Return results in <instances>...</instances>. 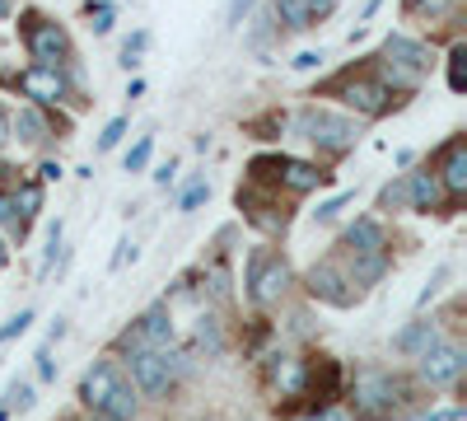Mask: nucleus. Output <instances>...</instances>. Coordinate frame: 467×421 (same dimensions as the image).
I'll return each mask as SVG.
<instances>
[{"mask_svg": "<svg viewBox=\"0 0 467 421\" xmlns=\"http://www.w3.org/2000/svg\"><path fill=\"white\" fill-rule=\"evenodd\" d=\"M383 80L379 85H393V89H416L420 85V75L431 70V47L416 43V37L407 33H388V43H383Z\"/></svg>", "mask_w": 467, "mask_h": 421, "instance_id": "obj_1", "label": "nucleus"}, {"mask_svg": "<svg viewBox=\"0 0 467 421\" xmlns=\"http://www.w3.org/2000/svg\"><path fill=\"white\" fill-rule=\"evenodd\" d=\"M402 379H393L388 370H365L356 374V416L360 421H388V416H398L402 412Z\"/></svg>", "mask_w": 467, "mask_h": 421, "instance_id": "obj_2", "label": "nucleus"}, {"mask_svg": "<svg viewBox=\"0 0 467 421\" xmlns=\"http://www.w3.org/2000/svg\"><path fill=\"white\" fill-rule=\"evenodd\" d=\"M299 136L314 141L318 150H327V155H341V150L356 145L360 127L350 118H337V112H327V108H304L299 112Z\"/></svg>", "mask_w": 467, "mask_h": 421, "instance_id": "obj_3", "label": "nucleus"}, {"mask_svg": "<svg viewBox=\"0 0 467 421\" xmlns=\"http://www.w3.org/2000/svg\"><path fill=\"white\" fill-rule=\"evenodd\" d=\"M285 286H290L285 258L271 253V248H257V253L248 258V295H253L257 304H276V300L285 295Z\"/></svg>", "mask_w": 467, "mask_h": 421, "instance_id": "obj_4", "label": "nucleus"}, {"mask_svg": "<svg viewBox=\"0 0 467 421\" xmlns=\"http://www.w3.org/2000/svg\"><path fill=\"white\" fill-rule=\"evenodd\" d=\"M178 356H169V352H160V347H140V352H131V374H136V389L140 394H164L169 389V379L178 374V365H173Z\"/></svg>", "mask_w": 467, "mask_h": 421, "instance_id": "obj_5", "label": "nucleus"}, {"mask_svg": "<svg viewBox=\"0 0 467 421\" xmlns=\"http://www.w3.org/2000/svg\"><path fill=\"white\" fill-rule=\"evenodd\" d=\"M337 94H341V103H346V108L365 112V118H379V112L393 108V89L379 85L374 75H350V80H341V85H337Z\"/></svg>", "mask_w": 467, "mask_h": 421, "instance_id": "obj_6", "label": "nucleus"}, {"mask_svg": "<svg viewBox=\"0 0 467 421\" xmlns=\"http://www.w3.org/2000/svg\"><path fill=\"white\" fill-rule=\"evenodd\" d=\"M28 52H33L37 66L61 70V61L70 57V43H66V33H61L57 24H47V19H28Z\"/></svg>", "mask_w": 467, "mask_h": 421, "instance_id": "obj_7", "label": "nucleus"}, {"mask_svg": "<svg viewBox=\"0 0 467 421\" xmlns=\"http://www.w3.org/2000/svg\"><path fill=\"white\" fill-rule=\"evenodd\" d=\"M164 342H173V314L164 310V304H154V310L131 332H122L117 347H122V352H140V347H164Z\"/></svg>", "mask_w": 467, "mask_h": 421, "instance_id": "obj_8", "label": "nucleus"}, {"mask_svg": "<svg viewBox=\"0 0 467 421\" xmlns=\"http://www.w3.org/2000/svg\"><path fill=\"white\" fill-rule=\"evenodd\" d=\"M462 365H467V356H462V347H453V342H435V347L420 356L425 384H453V379L462 374Z\"/></svg>", "mask_w": 467, "mask_h": 421, "instance_id": "obj_9", "label": "nucleus"}, {"mask_svg": "<svg viewBox=\"0 0 467 421\" xmlns=\"http://www.w3.org/2000/svg\"><path fill=\"white\" fill-rule=\"evenodd\" d=\"M308 295L337 304V310H350V304H356V290H350V281L337 272L332 262H318L314 272H308Z\"/></svg>", "mask_w": 467, "mask_h": 421, "instance_id": "obj_10", "label": "nucleus"}, {"mask_svg": "<svg viewBox=\"0 0 467 421\" xmlns=\"http://www.w3.org/2000/svg\"><path fill=\"white\" fill-rule=\"evenodd\" d=\"M19 89H24L28 99H37V103H61V99H66V75L52 70V66H28V70L19 75Z\"/></svg>", "mask_w": 467, "mask_h": 421, "instance_id": "obj_11", "label": "nucleus"}, {"mask_svg": "<svg viewBox=\"0 0 467 421\" xmlns=\"http://www.w3.org/2000/svg\"><path fill=\"white\" fill-rule=\"evenodd\" d=\"M440 187L449 197H462L467 193V141L462 136H453L449 145H444V164H440Z\"/></svg>", "mask_w": 467, "mask_h": 421, "instance_id": "obj_12", "label": "nucleus"}, {"mask_svg": "<svg viewBox=\"0 0 467 421\" xmlns=\"http://www.w3.org/2000/svg\"><path fill=\"white\" fill-rule=\"evenodd\" d=\"M117 379H122V374H117V365H112V361H99V365H94V370L80 379V403L99 412V407H103V398L112 394V384H117Z\"/></svg>", "mask_w": 467, "mask_h": 421, "instance_id": "obj_13", "label": "nucleus"}, {"mask_svg": "<svg viewBox=\"0 0 467 421\" xmlns=\"http://www.w3.org/2000/svg\"><path fill=\"white\" fill-rule=\"evenodd\" d=\"M407 202H411V211H440V202H444V187H440V178L435 174H411L407 178Z\"/></svg>", "mask_w": 467, "mask_h": 421, "instance_id": "obj_14", "label": "nucleus"}, {"mask_svg": "<svg viewBox=\"0 0 467 421\" xmlns=\"http://www.w3.org/2000/svg\"><path fill=\"white\" fill-rule=\"evenodd\" d=\"M346 248H350V253H388L383 225H379V220H356V225L346 229Z\"/></svg>", "mask_w": 467, "mask_h": 421, "instance_id": "obj_15", "label": "nucleus"}, {"mask_svg": "<svg viewBox=\"0 0 467 421\" xmlns=\"http://www.w3.org/2000/svg\"><path fill=\"white\" fill-rule=\"evenodd\" d=\"M435 342H440V337H435L431 323H411V328H402V332L393 337V352H402V356H425Z\"/></svg>", "mask_w": 467, "mask_h": 421, "instance_id": "obj_16", "label": "nucleus"}, {"mask_svg": "<svg viewBox=\"0 0 467 421\" xmlns=\"http://www.w3.org/2000/svg\"><path fill=\"white\" fill-rule=\"evenodd\" d=\"M10 136H19L24 145H43L47 141V118L37 108H19V118H10Z\"/></svg>", "mask_w": 467, "mask_h": 421, "instance_id": "obj_17", "label": "nucleus"}, {"mask_svg": "<svg viewBox=\"0 0 467 421\" xmlns=\"http://www.w3.org/2000/svg\"><path fill=\"white\" fill-rule=\"evenodd\" d=\"M323 178H327V174H318L314 164H304V160H285V164H281V183L290 187V193H314Z\"/></svg>", "mask_w": 467, "mask_h": 421, "instance_id": "obj_18", "label": "nucleus"}, {"mask_svg": "<svg viewBox=\"0 0 467 421\" xmlns=\"http://www.w3.org/2000/svg\"><path fill=\"white\" fill-rule=\"evenodd\" d=\"M136 403H140V398H136V389L117 379V384H112V394L103 398V407H99V412H108L112 421H131V416H136Z\"/></svg>", "mask_w": 467, "mask_h": 421, "instance_id": "obj_19", "label": "nucleus"}, {"mask_svg": "<svg viewBox=\"0 0 467 421\" xmlns=\"http://www.w3.org/2000/svg\"><path fill=\"white\" fill-rule=\"evenodd\" d=\"M304 379H308L304 361H285V356H281V370H276V389H281V398L304 394Z\"/></svg>", "mask_w": 467, "mask_h": 421, "instance_id": "obj_20", "label": "nucleus"}, {"mask_svg": "<svg viewBox=\"0 0 467 421\" xmlns=\"http://www.w3.org/2000/svg\"><path fill=\"white\" fill-rule=\"evenodd\" d=\"M388 272V253H356V286H369Z\"/></svg>", "mask_w": 467, "mask_h": 421, "instance_id": "obj_21", "label": "nucleus"}, {"mask_svg": "<svg viewBox=\"0 0 467 421\" xmlns=\"http://www.w3.org/2000/svg\"><path fill=\"white\" fill-rule=\"evenodd\" d=\"M276 15H281L285 28H308V24H314V19H308V5H304V0H276Z\"/></svg>", "mask_w": 467, "mask_h": 421, "instance_id": "obj_22", "label": "nucleus"}, {"mask_svg": "<svg viewBox=\"0 0 467 421\" xmlns=\"http://www.w3.org/2000/svg\"><path fill=\"white\" fill-rule=\"evenodd\" d=\"M10 202H15V211L28 220V216H37V206H43V187H37V183H24Z\"/></svg>", "mask_w": 467, "mask_h": 421, "instance_id": "obj_23", "label": "nucleus"}, {"mask_svg": "<svg viewBox=\"0 0 467 421\" xmlns=\"http://www.w3.org/2000/svg\"><path fill=\"white\" fill-rule=\"evenodd\" d=\"M462 61H467V47L458 43V47L449 52V89H453V94L467 89V66H462Z\"/></svg>", "mask_w": 467, "mask_h": 421, "instance_id": "obj_24", "label": "nucleus"}, {"mask_svg": "<svg viewBox=\"0 0 467 421\" xmlns=\"http://www.w3.org/2000/svg\"><path fill=\"white\" fill-rule=\"evenodd\" d=\"M398 206H407V178L388 183L383 193H379V211H398Z\"/></svg>", "mask_w": 467, "mask_h": 421, "instance_id": "obj_25", "label": "nucleus"}, {"mask_svg": "<svg viewBox=\"0 0 467 421\" xmlns=\"http://www.w3.org/2000/svg\"><path fill=\"white\" fill-rule=\"evenodd\" d=\"M150 150H154V141H150V136H140V141L131 145V155H127V174H140V169L150 164Z\"/></svg>", "mask_w": 467, "mask_h": 421, "instance_id": "obj_26", "label": "nucleus"}, {"mask_svg": "<svg viewBox=\"0 0 467 421\" xmlns=\"http://www.w3.org/2000/svg\"><path fill=\"white\" fill-rule=\"evenodd\" d=\"M89 28H94V33H108V28H112V5H108V0L89 5Z\"/></svg>", "mask_w": 467, "mask_h": 421, "instance_id": "obj_27", "label": "nucleus"}, {"mask_svg": "<svg viewBox=\"0 0 467 421\" xmlns=\"http://www.w3.org/2000/svg\"><path fill=\"white\" fill-rule=\"evenodd\" d=\"M122 136H127V118H112V122H108V132L99 136V150H112Z\"/></svg>", "mask_w": 467, "mask_h": 421, "instance_id": "obj_28", "label": "nucleus"}, {"mask_svg": "<svg viewBox=\"0 0 467 421\" xmlns=\"http://www.w3.org/2000/svg\"><path fill=\"white\" fill-rule=\"evenodd\" d=\"M197 337H202V347H206V352H220V347H224V342H220V328H215V319H202Z\"/></svg>", "mask_w": 467, "mask_h": 421, "instance_id": "obj_29", "label": "nucleus"}, {"mask_svg": "<svg viewBox=\"0 0 467 421\" xmlns=\"http://www.w3.org/2000/svg\"><path fill=\"white\" fill-rule=\"evenodd\" d=\"M28 323H33V310H19V314H15V319L5 323V328H0V342H10V337H19V332H24Z\"/></svg>", "mask_w": 467, "mask_h": 421, "instance_id": "obj_30", "label": "nucleus"}, {"mask_svg": "<svg viewBox=\"0 0 467 421\" xmlns=\"http://www.w3.org/2000/svg\"><path fill=\"white\" fill-rule=\"evenodd\" d=\"M248 10H253V0H229V10H224V24H229V28H239V24L248 19Z\"/></svg>", "mask_w": 467, "mask_h": 421, "instance_id": "obj_31", "label": "nucleus"}, {"mask_svg": "<svg viewBox=\"0 0 467 421\" xmlns=\"http://www.w3.org/2000/svg\"><path fill=\"white\" fill-rule=\"evenodd\" d=\"M145 43H150V37H145V33H136V37H131V43L122 47V66H127V70H131V66L140 61V52H145Z\"/></svg>", "mask_w": 467, "mask_h": 421, "instance_id": "obj_32", "label": "nucleus"}, {"mask_svg": "<svg viewBox=\"0 0 467 421\" xmlns=\"http://www.w3.org/2000/svg\"><path fill=\"white\" fill-rule=\"evenodd\" d=\"M206 193H211L206 183H192L187 193H182V202H178V206H182V211H192V206H202V202H206Z\"/></svg>", "mask_w": 467, "mask_h": 421, "instance_id": "obj_33", "label": "nucleus"}, {"mask_svg": "<svg viewBox=\"0 0 467 421\" xmlns=\"http://www.w3.org/2000/svg\"><path fill=\"white\" fill-rule=\"evenodd\" d=\"M346 202H350V193H341V197H332V202H323V206H318L314 216H318V220L327 225V220H337V211H346Z\"/></svg>", "mask_w": 467, "mask_h": 421, "instance_id": "obj_34", "label": "nucleus"}, {"mask_svg": "<svg viewBox=\"0 0 467 421\" xmlns=\"http://www.w3.org/2000/svg\"><path fill=\"white\" fill-rule=\"evenodd\" d=\"M10 407L28 412V407H33V384H15V389H10Z\"/></svg>", "mask_w": 467, "mask_h": 421, "instance_id": "obj_35", "label": "nucleus"}, {"mask_svg": "<svg viewBox=\"0 0 467 421\" xmlns=\"http://www.w3.org/2000/svg\"><path fill=\"white\" fill-rule=\"evenodd\" d=\"M449 5H453V0H411V10H416V15H444Z\"/></svg>", "mask_w": 467, "mask_h": 421, "instance_id": "obj_36", "label": "nucleus"}, {"mask_svg": "<svg viewBox=\"0 0 467 421\" xmlns=\"http://www.w3.org/2000/svg\"><path fill=\"white\" fill-rule=\"evenodd\" d=\"M304 5H308V19H323L337 10V0H304Z\"/></svg>", "mask_w": 467, "mask_h": 421, "instance_id": "obj_37", "label": "nucleus"}, {"mask_svg": "<svg viewBox=\"0 0 467 421\" xmlns=\"http://www.w3.org/2000/svg\"><path fill=\"white\" fill-rule=\"evenodd\" d=\"M425 421H462V407H440V412H431Z\"/></svg>", "mask_w": 467, "mask_h": 421, "instance_id": "obj_38", "label": "nucleus"}, {"mask_svg": "<svg viewBox=\"0 0 467 421\" xmlns=\"http://www.w3.org/2000/svg\"><path fill=\"white\" fill-rule=\"evenodd\" d=\"M318 61H323L318 52H299V57H295V66H299V70H314Z\"/></svg>", "mask_w": 467, "mask_h": 421, "instance_id": "obj_39", "label": "nucleus"}, {"mask_svg": "<svg viewBox=\"0 0 467 421\" xmlns=\"http://www.w3.org/2000/svg\"><path fill=\"white\" fill-rule=\"evenodd\" d=\"M37 374H43V379H57V365H52V356H47V352L37 356Z\"/></svg>", "mask_w": 467, "mask_h": 421, "instance_id": "obj_40", "label": "nucleus"}, {"mask_svg": "<svg viewBox=\"0 0 467 421\" xmlns=\"http://www.w3.org/2000/svg\"><path fill=\"white\" fill-rule=\"evenodd\" d=\"M0 225H15V202L0 197Z\"/></svg>", "mask_w": 467, "mask_h": 421, "instance_id": "obj_41", "label": "nucleus"}, {"mask_svg": "<svg viewBox=\"0 0 467 421\" xmlns=\"http://www.w3.org/2000/svg\"><path fill=\"white\" fill-rule=\"evenodd\" d=\"M5 141H10V112L0 108V145H5Z\"/></svg>", "mask_w": 467, "mask_h": 421, "instance_id": "obj_42", "label": "nucleus"}, {"mask_svg": "<svg viewBox=\"0 0 467 421\" xmlns=\"http://www.w3.org/2000/svg\"><path fill=\"white\" fill-rule=\"evenodd\" d=\"M5 258H10V248H5V239H0V267H5Z\"/></svg>", "mask_w": 467, "mask_h": 421, "instance_id": "obj_43", "label": "nucleus"}, {"mask_svg": "<svg viewBox=\"0 0 467 421\" xmlns=\"http://www.w3.org/2000/svg\"><path fill=\"white\" fill-rule=\"evenodd\" d=\"M10 15V0H0V19H5Z\"/></svg>", "mask_w": 467, "mask_h": 421, "instance_id": "obj_44", "label": "nucleus"}, {"mask_svg": "<svg viewBox=\"0 0 467 421\" xmlns=\"http://www.w3.org/2000/svg\"><path fill=\"white\" fill-rule=\"evenodd\" d=\"M89 421H112V416H108V412H94V416H89Z\"/></svg>", "mask_w": 467, "mask_h": 421, "instance_id": "obj_45", "label": "nucleus"}]
</instances>
